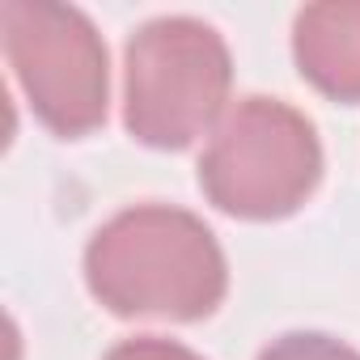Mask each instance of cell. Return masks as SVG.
Wrapping results in <instances>:
<instances>
[{"instance_id":"obj_1","label":"cell","mask_w":360,"mask_h":360,"mask_svg":"<svg viewBox=\"0 0 360 360\" xmlns=\"http://www.w3.org/2000/svg\"><path fill=\"white\" fill-rule=\"evenodd\" d=\"M85 284L115 318L200 322L225 301L229 263L195 212L136 204L89 238Z\"/></svg>"},{"instance_id":"obj_2","label":"cell","mask_w":360,"mask_h":360,"mask_svg":"<svg viewBox=\"0 0 360 360\" xmlns=\"http://www.w3.org/2000/svg\"><path fill=\"white\" fill-rule=\"evenodd\" d=\"M233 56L217 26L169 13L144 22L123 56V127L148 148H187L225 119Z\"/></svg>"},{"instance_id":"obj_3","label":"cell","mask_w":360,"mask_h":360,"mask_svg":"<svg viewBox=\"0 0 360 360\" xmlns=\"http://www.w3.org/2000/svg\"><path fill=\"white\" fill-rule=\"evenodd\" d=\"M322 183V144L314 123L280 98H242L217 123L200 187L212 208L238 221H284Z\"/></svg>"},{"instance_id":"obj_4","label":"cell","mask_w":360,"mask_h":360,"mask_svg":"<svg viewBox=\"0 0 360 360\" xmlns=\"http://www.w3.org/2000/svg\"><path fill=\"white\" fill-rule=\"evenodd\" d=\"M0 34L9 68L47 131L81 140L106 123V43L81 9L56 0H5Z\"/></svg>"},{"instance_id":"obj_5","label":"cell","mask_w":360,"mask_h":360,"mask_svg":"<svg viewBox=\"0 0 360 360\" xmlns=\"http://www.w3.org/2000/svg\"><path fill=\"white\" fill-rule=\"evenodd\" d=\"M297 72L326 98L360 102V0L305 5L292 22Z\"/></svg>"},{"instance_id":"obj_6","label":"cell","mask_w":360,"mask_h":360,"mask_svg":"<svg viewBox=\"0 0 360 360\" xmlns=\"http://www.w3.org/2000/svg\"><path fill=\"white\" fill-rule=\"evenodd\" d=\"M259 360H360V352L322 330H288V335L271 339L259 352Z\"/></svg>"},{"instance_id":"obj_7","label":"cell","mask_w":360,"mask_h":360,"mask_svg":"<svg viewBox=\"0 0 360 360\" xmlns=\"http://www.w3.org/2000/svg\"><path fill=\"white\" fill-rule=\"evenodd\" d=\"M106 360H204L195 356L191 347L174 343V339H157V335H136V339H123L106 352Z\"/></svg>"}]
</instances>
